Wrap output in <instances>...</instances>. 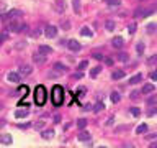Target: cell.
<instances>
[{"label": "cell", "mask_w": 157, "mask_h": 148, "mask_svg": "<svg viewBox=\"0 0 157 148\" xmlns=\"http://www.w3.org/2000/svg\"><path fill=\"white\" fill-rule=\"evenodd\" d=\"M54 8L58 13L65 12V0H54Z\"/></svg>", "instance_id": "8992f818"}, {"label": "cell", "mask_w": 157, "mask_h": 148, "mask_svg": "<svg viewBox=\"0 0 157 148\" xmlns=\"http://www.w3.org/2000/svg\"><path fill=\"white\" fill-rule=\"evenodd\" d=\"M12 142H13L12 135H8V133H3V135H0V143H2V145H10Z\"/></svg>", "instance_id": "30bf717a"}, {"label": "cell", "mask_w": 157, "mask_h": 148, "mask_svg": "<svg viewBox=\"0 0 157 148\" xmlns=\"http://www.w3.org/2000/svg\"><path fill=\"white\" fill-rule=\"evenodd\" d=\"M128 30H129V33H134V31H136V25L133 23V25H129V26H128Z\"/></svg>", "instance_id": "60d3db41"}, {"label": "cell", "mask_w": 157, "mask_h": 148, "mask_svg": "<svg viewBox=\"0 0 157 148\" xmlns=\"http://www.w3.org/2000/svg\"><path fill=\"white\" fill-rule=\"evenodd\" d=\"M26 46V43H17L15 45V48H25Z\"/></svg>", "instance_id": "ee69618b"}, {"label": "cell", "mask_w": 157, "mask_h": 148, "mask_svg": "<svg viewBox=\"0 0 157 148\" xmlns=\"http://www.w3.org/2000/svg\"><path fill=\"white\" fill-rule=\"evenodd\" d=\"M154 84H144V87H142L141 89V92L142 94H152V92H154Z\"/></svg>", "instance_id": "5bb4252c"}, {"label": "cell", "mask_w": 157, "mask_h": 148, "mask_svg": "<svg viewBox=\"0 0 157 148\" xmlns=\"http://www.w3.org/2000/svg\"><path fill=\"white\" fill-rule=\"evenodd\" d=\"M155 26H157V23H151V25L147 26V33H152V31L155 30Z\"/></svg>", "instance_id": "d590c367"}, {"label": "cell", "mask_w": 157, "mask_h": 148, "mask_svg": "<svg viewBox=\"0 0 157 148\" xmlns=\"http://www.w3.org/2000/svg\"><path fill=\"white\" fill-rule=\"evenodd\" d=\"M111 78L115 79V81H118V79H123V78H125V71H121V69H118V71H113Z\"/></svg>", "instance_id": "2e32d148"}, {"label": "cell", "mask_w": 157, "mask_h": 148, "mask_svg": "<svg viewBox=\"0 0 157 148\" xmlns=\"http://www.w3.org/2000/svg\"><path fill=\"white\" fill-rule=\"evenodd\" d=\"M7 38H8V33H7V31H3V33H2V35H0V41H2V43H3V41H5V40H7Z\"/></svg>", "instance_id": "74e56055"}, {"label": "cell", "mask_w": 157, "mask_h": 148, "mask_svg": "<svg viewBox=\"0 0 157 148\" xmlns=\"http://www.w3.org/2000/svg\"><path fill=\"white\" fill-rule=\"evenodd\" d=\"M155 102H157V97H151L149 99V106H155Z\"/></svg>", "instance_id": "7bdbcfd3"}, {"label": "cell", "mask_w": 157, "mask_h": 148, "mask_svg": "<svg viewBox=\"0 0 157 148\" xmlns=\"http://www.w3.org/2000/svg\"><path fill=\"white\" fill-rule=\"evenodd\" d=\"M15 17H23V12L21 10H12L10 13H7V15H2V18L3 20H7V18H15Z\"/></svg>", "instance_id": "ba28073f"}, {"label": "cell", "mask_w": 157, "mask_h": 148, "mask_svg": "<svg viewBox=\"0 0 157 148\" xmlns=\"http://www.w3.org/2000/svg\"><path fill=\"white\" fill-rule=\"evenodd\" d=\"M44 36L51 38V40H52V38H56V36H58V28H56L54 25H47L44 28Z\"/></svg>", "instance_id": "3957f363"}, {"label": "cell", "mask_w": 157, "mask_h": 148, "mask_svg": "<svg viewBox=\"0 0 157 148\" xmlns=\"http://www.w3.org/2000/svg\"><path fill=\"white\" fill-rule=\"evenodd\" d=\"M33 61L38 64H43V63H46V56L41 53H36V54H33Z\"/></svg>", "instance_id": "7c38bea8"}, {"label": "cell", "mask_w": 157, "mask_h": 148, "mask_svg": "<svg viewBox=\"0 0 157 148\" xmlns=\"http://www.w3.org/2000/svg\"><path fill=\"white\" fill-rule=\"evenodd\" d=\"M8 28H10L12 31H21V30H23V25H20V23H15V22H12Z\"/></svg>", "instance_id": "ffe728a7"}, {"label": "cell", "mask_w": 157, "mask_h": 148, "mask_svg": "<svg viewBox=\"0 0 157 148\" xmlns=\"http://www.w3.org/2000/svg\"><path fill=\"white\" fill-rule=\"evenodd\" d=\"M33 95H35V102H36L39 107L46 104V97H47V94H46V87H44V86H36V87H35V92H33Z\"/></svg>", "instance_id": "7a4b0ae2"}, {"label": "cell", "mask_w": 157, "mask_h": 148, "mask_svg": "<svg viewBox=\"0 0 157 148\" xmlns=\"http://www.w3.org/2000/svg\"><path fill=\"white\" fill-rule=\"evenodd\" d=\"M93 58H95V59H100V61H103V54H100V53H95V54H93Z\"/></svg>", "instance_id": "b9f144b4"}, {"label": "cell", "mask_w": 157, "mask_h": 148, "mask_svg": "<svg viewBox=\"0 0 157 148\" xmlns=\"http://www.w3.org/2000/svg\"><path fill=\"white\" fill-rule=\"evenodd\" d=\"M103 61H105V64H107V66H113V59L111 58H103Z\"/></svg>", "instance_id": "8d00e7d4"}, {"label": "cell", "mask_w": 157, "mask_h": 148, "mask_svg": "<svg viewBox=\"0 0 157 148\" xmlns=\"http://www.w3.org/2000/svg\"><path fill=\"white\" fill-rule=\"evenodd\" d=\"M54 68L56 69H59V71H64V73H67V66H65V64H62V63H54Z\"/></svg>", "instance_id": "603a6c76"}, {"label": "cell", "mask_w": 157, "mask_h": 148, "mask_svg": "<svg viewBox=\"0 0 157 148\" xmlns=\"http://www.w3.org/2000/svg\"><path fill=\"white\" fill-rule=\"evenodd\" d=\"M8 81H10V82H20L21 81V74L20 73H8Z\"/></svg>", "instance_id": "9c48e42d"}, {"label": "cell", "mask_w": 157, "mask_h": 148, "mask_svg": "<svg viewBox=\"0 0 157 148\" xmlns=\"http://www.w3.org/2000/svg\"><path fill=\"white\" fill-rule=\"evenodd\" d=\"M110 99H111V102L113 104H118L121 101V95L118 94V92H111V95H110Z\"/></svg>", "instance_id": "7402d4cb"}, {"label": "cell", "mask_w": 157, "mask_h": 148, "mask_svg": "<svg viewBox=\"0 0 157 148\" xmlns=\"http://www.w3.org/2000/svg\"><path fill=\"white\" fill-rule=\"evenodd\" d=\"M100 71H102V68H100V66L93 68L92 71H90V78H97V74H100Z\"/></svg>", "instance_id": "4316f807"}, {"label": "cell", "mask_w": 157, "mask_h": 148, "mask_svg": "<svg viewBox=\"0 0 157 148\" xmlns=\"http://www.w3.org/2000/svg\"><path fill=\"white\" fill-rule=\"evenodd\" d=\"M105 26H107V30H108V31H111L113 28H115V22L108 20V22H107V25H105Z\"/></svg>", "instance_id": "d6a6232c"}, {"label": "cell", "mask_w": 157, "mask_h": 148, "mask_svg": "<svg viewBox=\"0 0 157 148\" xmlns=\"http://www.w3.org/2000/svg\"><path fill=\"white\" fill-rule=\"evenodd\" d=\"M17 94H21L23 97H26V95H28V86H20V87H18V90L15 92V95H17ZM23 97H21V99H23Z\"/></svg>", "instance_id": "d6986e66"}, {"label": "cell", "mask_w": 157, "mask_h": 148, "mask_svg": "<svg viewBox=\"0 0 157 148\" xmlns=\"http://www.w3.org/2000/svg\"><path fill=\"white\" fill-rule=\"evenodd\" d=\"M67 48H69L70 51H74V53H77V51H80L82 45H80L77 40H69V41H67Z\"/></svg>", "instance_id": "5b68a950"}, {"label": "cell", "mask_w": 157, "mask_h": 148, "mask_svg": "<svg viewBox=\"0 0 157 148\" xmlns=\"http://www.w3.org/2000/svg\"><path fill=\"white\" fill-rule=\"evenodd\" d=\"M155 59H157V56H152V58L149 59V64H155Z\"/></svg>", "instance_id": "f6af8a7d"}, {"label": "cell", "mask_w": 157, "mask_h": 148, "mask_svg": "<svg viewBox=\"0 0 157 148\" xmlns=\"http://www.w3.org/2000/svg\"><path fill=\"white\" fill-rule=\"evenodd\" d=\"M0 45H2V41H0Z\"/></svg>", "instance_id": "681fc988"}, {"label": "cell", "mask_w": 157, "mask_h": 148, "mask_svg": "<svg viewBox=\"0 0 157 148\" xmlns=\"http://www.w3.org/2000/svg\"><path fill=\"white\" fill-rule=\"evenodd\" d=\"M105 2H107L110 7H116V5H120V2H121V0H105Z\"/></svg>", "instance_id": "4dcf8cb0"}, {"label": "cell", "mask_w": 157, "mask_h": 148, "mask_svg": "<svg viewBox=\"0 0 157 148\" xmlns=\"http://www.w3.org/2000/svg\"><path fill=\"white\" fill-rule=\"evenodd\" d=\"M118 61L126 63V61H128V54H126V53H118Z\"/></svg>", "instance_id": "f546056e"}, {"label": "cell", "mask_w": 157, "mask_h": 148, "mask_svg": "<svg viewBox=\"0 0 157 148\" xmlns=\"http://www.w3.org/2000/svg\"><path fill=\"white\" fill-rule=\"evenodd\" d=\"M136 50H137V54H142V53H144V43L139 41V43H137V46H136Z\"/></svg>", "instance_id": "f1b7e54d"}, {"label": "cell", "mask_w": 157, "mask_h": 148, "mask_svg": "<svg viewBox=\"0 0 157 148\" xmlns=\"http://www.w3.org/2000/svg\"><path fill=\"white\" fill-rule=\"evenodd\" d=\"M28 115V107L26 109H18V110L15 112V117L17 118H23V117H26Z\"/></svg>", "instance_id": "e0dca14e"}, {"label": "cell", "mask_w": 157, "mask_h": 148, "mask_svg": "<svg viewBox=\"0 0 157 148\" xmlns=\"http://www.w3.org/2000/svg\"><path fill=\"white\" fill-rule=\"evenodd\" d=\"M129 112L133 114V117H137V115L141 114V110H139L137 107H131V109H129Z\"/></svg>", "instance_id": "1f68e13d"}, {"label": "cell", "mask_w": 157, "mask_h": 148, "mask_svg": "<svg viewBox=\"0 0 157 148\" xmlns=\"http://www.w3.org/2000/svg\"><path fill=\"white\" fill-rule=\"evenodd\" d=\"M111 45H113V48H121L123 45H125V40H123L121 36H116V38H113V41H111Z\"/></svg>", "instance_id": "8fae6325"}, {"label": "cell", "mask_w": 157, "mask_h": 148, "mask_svg": "<svg viewBox=\"0 0 157 148\" xmlns=\"http://www.w3.org/2000/svg\"><path fill=\"white\" fill-rule=\"evenodd\" d=\"M77 138H79V142H90V140H92V133L87 132L85 128H82V130L79 132Z\"/></svg>", "instance_id": "277c9868"}, {"label": "cell", "mask_w": 157, "mask_h": 148, "mask_svg": "<svg viewBox=\"0 0 157 148\" xmlns=\"http://www.w3.org/2000/svg\"><path fill=\"white\" fill-rule=\"evenodd\" d=\"M77 127L80 128V130H82V128H85V127H87V120H85V118H79Z\"/></svg>", "instance_id": "83f0119b"}, {"label": "cell", "mask_w": 157, "mask_h": 148, "mask_svg": "<svg viewBox=\"0 0 157 148\" xmlns=\"http://www.w3.org/2000/svg\"><path fill=\"white\" fill-rule=\"evenodd\" d=\"M103 109H105V104H103V102H97V104L93 106V110H95V112H102Z\"/></svg>", "instance_id": "d4e9b609"}, {"label": "cell", "mask_w": 157, "mask_h": 148, "mask_svg": "<svg viewBox=\"0 0 157 148\" xmlns=\"http://www.w3.org/2000/svg\"><path fill=\"white\" fill-rule=\"evenodd\" d=\"M41 137H43V138H46V140H47V138H52V137H54V130H52V128L43 130V132H41Z\"/></svg>", "instance_id": "9a60e30c"}, {"label": "cell", "mask_w": 157, "mask_h": 148, "mask_svg": "<svg viewBox=\"0 0 157 148\" xmlns=\"http://www.w3.org/2000/svg\"><path fill=\"white\" fill-rule=\"evenodd\" d=\"M137 95H139V92H133V94H131V97H133V99H136Z\"/></svg>", "instance_id": "7dc6e473"}, {"label": "cell", "mask_w": 157, "mask_h": 148, "mask_svg": "<svg viewBox=\"0 0 157 148\" xmlns=\"http://www.w3.org/2000/svg\"><path fill=\"white\" fill-rule=\"evenodd\" d=\"M64 97H65V92H64V87L62 86H54L52 87V92H51V99H52V104L54 106H61L64 102Z\"/></svg>", "instance_id": "6da1fadb"}, {"label": "cell", "mask_w": 157, "mask_h": 148, "mask_svg": "<svg viewBox=\"0 0 157 148\" xmlns=\"http://www.w3.org/2000/svg\"><path fill=\"white\" fill-rule=\"evenodd\" d=\"M31 73H33L31 64H20V74L21 76H28V74H31Z\"/></svg>", "instance_id": "52a82bcc"}, {"label": "cell", "mask_w": 157, "mask_h": 148, "mask_svg": "<svg viewBox=\"0 0 157 148\" xmlns=\"http://www.w3.org/2000/svg\"><path fill=\"white\" fill-rule=\"evenodd\" d=\"M142 81V76L141 74H136V76H133V78L129 79V86H134V84H139Z\"/></svg>", "instance_id": "ac0fdd59"}, {"label": "cell", "mask_w": 157, "mask_h": 148, "mask_svg": "<svg viewBox=\"0 0 157 148\" xmlns=\"http://www.w3.org/2000/svg\"><path fill=\"white\" fill-rule=\"evenodd\" d=\"M151 79L155 81V79H157V73H151Z\"/></svg>", "instance_id": "bcb514c9"}, {"label": "cell", "mask_w": 157, "mask_h": 148, "mask_svg": "<svg viewBox=\"0 0 157 148\" xmlns=\"http://www.w3.org/2000/svg\"><path fill=\"white\" fill-rule=\"evenodd\" d=\"M51 51H52V48L51 46H46V45H41L39 48H38V53H41V54H49L51 53Z\"/></svg>", "instance_id": "4fadbf2b"}, {"label": "cell", "mask_w": 157, "mask_h": 148, "mask_svg": "<svg viewBox=\"0 0 157 148\" xmlns=\"http://www.w3.org/2000/svg\"><path fill=\"white\" fill-rule=\"evenodd\" d=\"M87 66H88L87 61H80V64H79V71H84L85 68H87Z\"/></svg>", "instance_id": "836d02e7"}, {"label": "cell", "mask_w": 157, "mask_h": 148, "mask_svg": "<svg viewBox=\"0 0 157 148\" xmlns=\"http://www.w3.org/2000/svg\"><path fill=\"white\" fill-rule=\"evenodd\" d=\"M72 7H74V12L79 13L80 12V0H72Z\"/></svg>", "instance_id": "484cf974"}, {"label": "cell", "mask_w": 157, "mask_h": 148, "mask_svg": "<svg viewBox=\"0 0 157 148\" xmlns=\"http://www.w3.org/2000/svg\"><path fill=\"white\" fill-rule=\"evenodd\" d=\"M28 127H31V123H30V122H26V123H21V125H18V128H23V130H25V128H28Z\"/></svg>", "instance_id": "ab89813d"}, {"label": "cell", "mask_w": 157, "mask_h": 148, "mask_svg": "<svg viewBox=\"0 0 157 148\" xmlns=\"http://www.w3.org/2000/svg\"><path fill=\"white\" fill-rule=\"evenodd\" d=\"M61 28H62V30H69V28H70V23H69V22H62V23H61Z\"/></svg>", "instance_id": "e575fe53"}, {"label": "cell", "mask_w": 157, "mask_h": 148, "mask_svg": "<svg viewBox=\"0 0 157 148\" xmlns=\"http://www.w3.org/2000/svg\"><path fill=\"white\" fill-rule=\"evenodd\" d=\"M0 109H2V104H0Z\"/></svg>", "instance_id": "c3c4849f"}, {"label": "cell", "mask_w": 157, "mask_h": 148, "mask_svg": "<svg viewBox=\"0 0 157 148\" xmlns=\"http://www.w3.org/2000/svg\"><path fill=\"white\" fill-rule=\"evenodd\" d=\"M74 78H75V79H82V78H84V74H82V71H77V73H75V74H74Z\"/></svg>", "instance_id": "f35d334b"}, {"label": "cell", "mask_w": 157, "mask_h": 148, "mask_svg": "<svg viewBox=\"0 0 157 148\" xmlns=\"http://www.w3.org/2000/svg\"><path fill=\"white\" fill-rule=\"evenodd\" d=\"M80 33H82V36H87V38H90V36H93V31L90 30L88 26H84L82 30H80Z\"/></svg>", "instance_id": "44dd1931"}, {"label": "cell", "mask_w": 157, "mask_h": 148, "mask_svg": "<svg viewBox=\"0 0 157 148\" xmlns=\"http://www.w3.org/2000/svg\"><path fill=\"white\" fill-rule=\"evenodd\" d=\"M146 132H147V125H146V123H141V125L136 128V133H139V135H141V133H146Z\"/></svg>", "instance_id": "cb8c5ba5"}]
</instances>
